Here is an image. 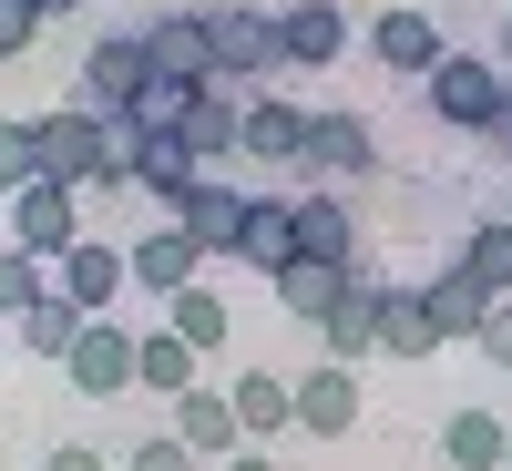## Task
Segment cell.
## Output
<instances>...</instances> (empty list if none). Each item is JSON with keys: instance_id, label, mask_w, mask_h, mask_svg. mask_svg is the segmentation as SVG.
<instances>
[{"instance_id": "cell-1", "label": "cell", "mask_w": 512, "mask_h": 471, "mask_svg": "<svg viewBox=\"0 0 512 471\" xmlns=\"http://www.w3.org/2000/svg\"><path fill=\"white\" fill-rule=\"evenodd\" d=\"M502 82H512V72H502L492 52H461V41H451V52L420 72V103H431V123H451V134H492Z\"/></svg>"}, {"instance_id": "cell-2", "label": "cell", "mask_w": 512, "mask_h": 471, "mask_svg": "<svg viewBox=\"0 0 512 471\" xmlns=\"http://www.w3.org/2000/svg\"><path fill=\"white\" fill-rule=\"evenodd\" d=\"M205 41H216V82H226V93H267V82L287 72V62H277V11L205 0Z\"/></svg>"}, {"instance_id": "cell-3", "label": "cell", "mask_w": 512, "mask_h": 471, "mask_svg": "<svg viewBox=\"0 0 512 471\" xmlns=\"http://www.w3.org/2000/svg\"><path fill=\"white\" fill-rule=\"evenodd\" d=\"M41 175H52V185H82V195H93V185L113 175V134H103V113H82V103L41 113Z\"/></svg>"}, {"instance_id": "cell-4", "label": "cell", "mask_w": 512, "mask_h": 471, "mask_svg": "<svg viewBox=\"0 0 512 471\" xmlns=\"http://www.w3.org/2000/svg\"><path fill=\"white\" fill-rule=\"evenodd\" d=\"M154 82V52H144V31H103L93 52H82V72H72V103L82 113H123Z\"/></svg>"}, {"instance_id": "cell-5", "label": "cell", "mask_w": 512, "mask_h": 471, "mask_svg": "<svg viewBox=\"0 0 512 471\" xmlns=\"http://www.w3.org/2000/svg\"><path fill=\"white\" fill-rule=\"evenodd\" d=\"M11 246H31L41 267H62V256L82 246V185H52V175L21 185L11 195Z\"/></svg>"}, {"instance_id": "cell-6", "label": "cell", "mask_w": 512, "mask_h": 471, "mask_svg": "<svg viewBox=\"0 0 512 471\" xmlns=\"http://www.w3.org/2000/svg\"><path fill=\"white\" fill-rule=\"evenodd\" d=\"M62 379H72V400H123L134 390V318H82Z\"/></svg>"}, {"instance_id": "cell-7", "label": "cell", "mask_w": 512, "mask_h": 471, "mask_svg": "<svg viewBox=\"0 0 512 471\" xmlns=\"http://www.w3.org/2000/svg\"><path fill=\"white\" fill-rule=\"evenodd\" d=\"M349 52H359V21L338 11V0H287V11H277V62L287 72H328Z\"/></svg>"}, {"instance_id": "cell-8", "label": "cell", "mask_w": 512, "mask_h": 471, "mask_svg": "<svg viewBox=\"0 0 512 471\" xmlns=\"http://www.w3.org/2000/svg\"><path fill=\"white\" fill-rule=\"evenodd\" d=\"M297 175H308V185H359V175H379L369 113H308V154H297Z\"/></svg>"}, {"instance_id": "cell-9", "label": "cell", "mask_w": 512, "mask_h": 471, "mask_svg": "<svg viewBox=\"0 0 512 471\" xmlns=\"http://www.w3.org/2000/svg\"><path fill=\"white\" fill-rule=\"evenodd\" d=\"M287 400H297V431H308V441H349L359 431V369L349 359H318L308 379H287Z\"/></svg>"}, {"instance_id": "cell-10", "label": "cell", "mask_w": 512, "mask_h": 471, "mask_svg": "<svg viewBox=\"0 0 512 471\" xmlns=\"http://www.w3.org/2000/svg\"><path fill=\"white\" fill-rule=\"evenodd\" d=\"M441 52H451V31L420 11V0H390V11H369V62H379V72H410V82H420Z\"/></svg>"}, {"instance_id": "cell-11", "label": "cell", "mask_w": 512, "mask_h": 471, "mask_svg": "<svg viewBox=\"0 0 512 471\" xmlns=\"http://www.w3.org/2000/svg\"><path fill=\"white\" fill-rule=\"evenodd\" d=\"M52 287L72 297L82 318H113L123 297H134V267H123V246H113V236H82V246L62 256V267H52Z\"/></svg>"}, {"instance_id": "cell-12", "label": "cell", "mask_w": 512, "mask_h": 471, "mask_svg": "<svg viewBox=\"0 0 512 471\" xmlns=\"http://www.w3.org/2000/svg\"><path fill=\"white\" fill-rule=\"evenodd\" d=\"M123 267H134V287L164 308L175 287H195V277H205V246H195L175 216H164V226H144V236H123Z\"/></svg>"}, {"instance_id": "cell-13", "label": "cell", "mask_w": 512, "mask_h": 471, "mask_svg": "<svg viewBox=\"0 0 512 471\" xmlns=\"http://www.w3.org/2000/svg\"><path fill=\"white\" fill-rule=\"evenodd\" d=\"M164 431H175V441H185L205 471L246 451V420H236V400H226V390H205V379H195L185 400H164Z\"/></svg>"}, {"instance_id": "cell-14", "label": "cell", "mask_w": 512, "mask_h": 471, "mask_svg": "<svg viewBox=\"0 0 512 471\" xmlns=\"http://www.w3.org/2000/svg\"><path fill=\"white\" fill-rule=\"evenodd\" d=\"M369 277H379V267H328V256H287V267H277L267 287H277V308H287L297 328H318V318L338 308V297H359Z\"/></svg>"}, {"instance_id": "cell-15", "label": "cell", "mask_w": 512, "mask_h": 471, "mask_svg": "<svg viewBox=\"0 0 512 471\" xmlns=\"http://www.w3.org/2000/svg\"><path fill=\"white\" fill-rule=\"evenodd\" d=\"M236 154H246V164H287V175H297V154H308V113H297L287 93H246Z\"/></svg>"}, {"instance_id": "cell-16", "label": "cell", "mask_w": 512, "mask_h": 471, "mask_svg": "<svg viewBox=\"0 0 512 471\" xmlns=\"http://www.w3.org/2000/svg\"><path fill=\"white\" fill-rule=\"evenodd\" d=\"M246 205H256V195H246L236 175H205V185L175 205V226H185L205 256H236V236H246Z\"/></svg>"}, {"instance_id": "cell-17", "label": "cell", "mask_w": 512, "mask_h": 471, "mask_svg": "<svg viewBox=\"0 0 512 471\" xmlns=\"http://www.w3.org/2000/svg\"><path fill=\"white\" fill-rule=\"evenodd\" d=\"M297 256L369 267V256H359V216H349V195H338V185H308V195H297Z\"/></svg>"}, {"instance_id": "cell-18", "label": "cell", "mask_w": 512, "mask_h": 471, "mask_svg": "<svg viewBox=\"0 0 512 471\" xmlns=\"http://www.w3.org/2000/svg\"><path fill=\"white\" fill-rule=\"evenodd\" d=\"M195 379H205V359H195L164 318H154V328H134V390H144V400H185Z\"/></svg>"}, {"instance_id": "cell-19", "label": "cell", "mask_w": 512, "mask_h": 471, "mask_svg": "<svg viewBox=\"0 0 512 471\" xmlns=\"http://www.w3.org/2000/svg\"><path fill=\"white\" fill-rule=\"evenodd\" d=\"M195 185H205V164L185 154V134H144V144H134V195H154L164 216H175Z\"/></svg>"}, {"instance_id": "cell-20", "label": "cell", "mask_w": 512, "mask_h": 471, "mask_svg": "<svg viewBox=\"0 0 512 471\" xmlns=\"http://www.w3.org/2000/svg\"><path fill=\"white\" fill-rule=\"evenodd\" d=\"M502 451H512V420H502V410L461 400V410L441 420V461H451V471H502Z\"/></svg>"}, {"instance_id": "cell-21", "label": "cell", "mask_w": 512, "mask_h": 471, "mask_svg": "<svg viewBox=\"0 0 512 471\" xmlns=\"http://www.w3.org/2000/svg\"><path fill=\"white\" fill-rule=\"evenodd\" d=\"M287 256H297V195H256V205H246V236H236V267L277 277Z\"/></svg>"}, {"instance_id": "cell-22", "label": "cell", "mask_w": 512, "mask_h": 471, "mask_svg": "<svg viewBox=\"0 0 512 471\" xmlns=\"http://www.w3.org/2000/svg\"><path fill=\"white\" fill-rule=\"evenodd\" d=\"M144 52H154V72L216 82V41H205V11H164V21H144Z\"/></svg>"}, {"instance_id": "cell-23", "label": "cell", "mask_w": 512, "mask_h": 471, "mask_svg": "<svg viewBox=\"0 0 512 471\" xmlns=\"http://www.w3.org/2000/svg\"><path fill=\"white\" fill-rule=\"evenodd\" d=\"M431 349H441V328H431V297L379 277V359H431Z\"/></svg>"}, {"instance_id": "cell-24", "label": "cell", "mask_w": 512, "mask_h": 471, "mask_svg": "<svg viewBox=\"0 0 512 471\" xmlns=\"http://www.w3.org/2000/svg\"><path fill=\"white\" fill-rule=\"evenodd\" d=\"M226 400H236V420H246V441H287V431H297V400H287L277 369H236Z\"/></svg>"}, {"instance_id": "cell-25", "label": "cell", "mask_w": 512, "mask_h": 471, "mask_svg": "<svg viewBox=\"0 0 512 471\" xmlns=\"http://www.w3.org/2000/svg\"><path fill=\"white\" fill-rule=\"evenodd\" d=\"M236 123H246V93H226V82L185 113V154L205 164V175H226V164H236Z\"/></svg>"}, {"instance_id": "cell-26", "label": "cell", "mask_w": 512, "mask_h": 471, "mask_svg": "<svg viewBox=\"0 0 512 471\" xmlns=\"http://www.w3.org/2000/svg\"><path fill=\"white\" fill-rule=\"evenodd\" d=\"M318 359H349V369H359V359H379V277H369L359 297H338V308L318 318Z\"/></svg>"}, {"instance_id": "cell-27", "label": "cell", "mask_w": 512, "mask_h": 471, "mask_svg": "<svg viewBox=\"0 0 512 471\" xmlns=\"http://www.w3.org/2000/svg\"><path fill=\"white\" fill-rule=\"evenodd\" d=\"M420 297H431V328H441V349H451V338H482V318H492V287H482L472 267H441Z\"/></svg>"}, {"instance_id": "cell-28", "label": "cell", "mask_w": 512, "mask_h": 471, "mask_svg": "<svg viewBox=\"0 0 512 471\" xmlns=\"http://www.w3.org/2000/svg\"><path fill=\"white\" fill-rule=\"evenodd\" d=\"M164 328H175L195 359H216V349H226V328H236V308H226V297L195 277V287H175V297H164Z\"/></svg>"}, {"instance_id": "cell-29", "label": "cell", "mask_w": 512, "mask_h": 471, "mask_svg": "<svg viewBox=\"0 0 512 471\" xmlns=\"http://www.w3.org/2000/svg\"><path fill=\"white\" fill-rule=\"evenodd\" d=\"M216 93V82H185V72H154L134 103H123V123H134V134H185V113Z\"/></svg>"}, {"instance_id": "cell-30", "label": "cell", "mask_w": 512, "mask_h": 471, "mask_svg": "<svg viewBox=\"0 0 512 471\" xmlns=\"http://www.w3.org/2000/svg\"><path fill=\"white\" fill-rule=\"evenodd\" d=\"M11 338H21L31 359H52V369H62V359H72V338H82V308H72V297L52 287L41 308H21V318H11Z\"/></svg>"}, {"instance_id": "cell-31", "label": "cell", "mask_w": 512, "mask_h": 471, "mask_svg": "<svg viewBox=\"0 0 512 471\" xmlns=\"http://www.w3.org/2000/svg\"><path fill=\"white\" fill-rule=\"evenodd\" d=\"M451 267H472V277H482L492 297H512V216H482L472 236L451 246Z\"/></svg>"}, {"instance_id": "cell-32", "label": "cell", "mask_w": 512, "mask_h": 471, "mask_svg": "<svg viewBox=\"0 0 512 471\" xmlns=\"http://www.w3.org/2000/svg\"><path fill=\"white\" fill-rule=\"evenodd\" d=\"M41 297H52V267H41L31 246H11V236H0V318H21V308H41Z\"/></svg>"}, {"instance_id": "cell-33", "label": "cell", "mask_w": 512, "mask_h": 471, "mask_svg": "<svg viewBox=\"0 0 512 471\" xmlns=\"http://www.w3.org/2000/svg\"><path fill=\"white\" fill-rule=\"evenodd\" d=\"M21 185H41V123L0 113V195H21Z\"/></svg>"}, {"instance_id": "cell-34", "label": "cell", "mask_w": 512, "mask_h": 471, "mask_svg": "<svg viewBox=\"0 0 512 471\" xmlns=\"http://www.w3.org/2000/svg\"><path fill=\"white\" fill-rule=\"evenodd\" d=\"M123 471H205V461H195V451H185L175 431H144L134 451H123Z\"/></svg>"}, {"instance_id": "cell-35", "label": "cell", "mask_w": 512, "mask_h": 471, "mask_svg": "<svg viewBox=\"0 0 512 471\" xmlns=\"http://www.w3.org/2000/svg\"><path fill=\"white\" fill-rule=\"evenodd\" d=\"M31 41H41V11L31 0H0V62H21Z\"/></svg>"}, {"instance_id": "cell-36", "label": "cell", "mask_w": 512, "mask_h": 471, "mask_svg": "<svg viewBox=\"0 0 512 471\" xmlns=\"http://www.w3.org/2000/svg\"><path fill=\"white\" fill-rule=\"evenodd\" d=\"M472 349H482L492 369H512V297H492V318H482V338H472Z\"/></svg>"}, {"instance_id": "cell-37", "label": "cell", "mask_w": 512, "mask_h": 471, "mask_svg": "<svg viewBox=\"0 0 512 471\" xmlns=\"http://www.w3.org/2000/svg\"><path fill=\"white\" fill-rule=\"evenodd\" d=\"M41 471H123V461H103L93 441H62V451H41Z\"/></svg>"}, {"instance_id": "cell-38", "label": "cell", "mask_w": 512, "mask_h": 471, "mask_svg": "<svg viewBox=\"0 0 512 471\" xmlns=\"http://www.w3.org/2000/svg\"><path fill=\"white\" fill-rule=\"evenodd\" d=\"M216 471H277V451H267V441H246V451H236V461H216Z\"/></svg>"}, {"instance_id": "cell-39", "label": "cell", "mask_w": 512, "mask_h": 471, "mask_svg": "<svg viewBox=\"0 0 512 471\" xmlns=\"http://www.w3.org/2000/svg\"><path fill=\"white\" fill-rule=\"evenodd\" d=\"M492 62L512 72V11H492Z\"/></svg>"}, {"instance_id": "cell-40", "label": "cell", "mask_w": 512, "mask_h": 471, "mask_svg": "<svg viewBox=\"0 0 512 471\" xmlns=\"http://www.w3.org/2000/svg\"><path fill=\"white\" fill-rule=\"evenodd\" d=\"M492 144L512 154V82H502V113H492Z\"/></svg>"}, {"instance_id": "cell-41", "label": "cell", "mask_w": 512, "mask_h": 471, "mask_svg": "<svg viewBox=\"0 0 512 471\" xmlns=\"http://www.w3.org/2000/svg\"><path fill=\"white\" fill-rule=\"evenodd\" d=\"M31 11H41V21H62V11H82V0H31Z\"/></svg>"}, {"instance_id": "cell-42", "label": "cell", "mask_w": 512, "mask_h": 471, "mask_svg": "<svg viewBox=\"0 0 512 471\" xmlns=\"http://www.w3.org/2000/svg\"><path fill=\"white\" fill-rule=\"evenodd\" d=\"M482 11H512V0H482Z\"/></svg>"}, {"instance_id": "cell-43", "label": "cell", "mask_w": 512, "mask_h": 471, "mask_svg": "<svg viewBox=\"0 0 512 471\" xmlns=\"http://www.w3.org/2000/svg\"><path fill=\"white\" fill-rule=\"evenodd\" d=\"M502 471H512V451H502Z\"/></svg>"}]
</instances>
